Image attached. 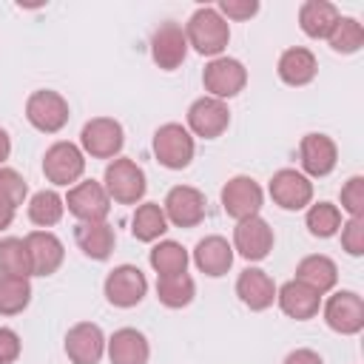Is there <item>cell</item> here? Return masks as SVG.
<instances>
[{"instance_id":"38","label":"cell","mask_w":364,"mask_h":364,"mask_svg":"<svg viewBox=\"0 0 364 364\" xmlns=\"http://www.w3.org/2000/svg\"><path fill=\"white\" fill-rule=\"evenodd\" d=\"M341 250L347 256H364V219L341 222Z\"/></svg>"},{"instance_id":"16","label":"cell","mask_w":364,"mask_h":364,"mask_svg":"<svg viewBox=\"0 0 364 364\" xmlns=\"http://www.w3.org/2000/svg\"><path fill=\"white\" fill-rule=\"evenodd\" d=\"M162 210H165L168 225L196 228L205 219V193L199 188H193V185H173L165 193Z\"/></svg>"},{"instance_id":"31","label":"cell","mask_w":364,"mask_h":364,"mask_svg":"<svg viewBox=\"0 0 364 364\" xmlns=\"http://www.w3.org/2000/svg\"><path fill=\"white\" fill-rule=\"evenodd\" d=\"M196 296V282L188 273H176V276H156V299L159 304L171 307V310H182L193 301Z\"/></svg>"},{"instance_id":"30","label":"cell","mask_w":364,"mask_h":364,"mask_svg":"<svg viewBox=\"0 0 364 364\" xmlns=\"http://www.w3.org/2000/svg\"><path fill=\"white\" fill-rule=\"evenodd\" d=\"M148 262H151V267H154L156 276H176V273H188L191 256H188V250H185L179 242H173V239H159V242L151 247Z\"/></svg>"},{"instance_id":"21","label":"cell","mask_w":364,"mask_h":364,"mask_svg":"<svg viewBox=\"0 0 364 364\" xmlns=\"http://www.w3.org/2000/svg\"><path fill=\"white\" fill-rule=\"evenodd\" d=\"M233 245L225 239V236H205V239H199L196 242V247H193V264H196V270L199 273H205V276H210V279H219V276H225L230 267H233Z\"/></svg>"},{"instance_id":"34","label":"cell","mask_w":364,"mask_h":364,"mask_svg":"<svg viewBox=\"0 0 364 364\" xmlns=\"http://www.w3.org/2000/svg\"><path fill=\"white\" fill-rule=\"evenodd\" d=\"M31 304V282L20 276H0V316H17Z\"/></svg>"},{"instance_id":"7","label":"cell","mask_w":364,"mask_h":364,"mask_svg":"<svg viewBox=\"0 0 364 364\" xmlns=\"http://www.w3.org/2000/svg\"><path fill=\"white\" fill-rule=\"evenodd\" d=\"M63 202L77 222H105L111 213V196L97 179H80L77 185L68 188Z\"/></svg>"},{"instance_id":"23","label":"cell","mask_w":364,"mask_h":364,"mask_svg":"<svg viewBox=\"0 0 364 364\" xmlns=\"http://www.w3.org/2000/svg\"><path fill=\"white\" fill-rule=\"evenodd\" d=\"M276 74H279V80H282L284 85L301 88V85H307V82L316 80V74H318V60H316V54H313L310 48H304V46H290V48L282 51V57H279V63H276Z\"/></svg>"},{"instance_id":"13","label":"cell","mask_w":364,"mask_h":364,"mask_svg":"<svg viewBox=\"0 0 364 364\" xmlns=\"http://www.w3.org/2000/svg\"><path fill=\"white\" fill-rule=\"evenodd\" d=\"M267 193L282 210H304L313 202V182L296 168H279L270 176Z\"/></svg>"},{"instance_id":"18","label":"cell","mask_w":364,"mask_h":364,"mask_svg":"<svg viewBox=\"0 0 364 364\" xmlns=\"http://www.w3.org/2000/svg\"><path fill=\"white\" fill-rule=\"evenodd\" d=\"M105 333L94 321H77L65 333V355L71 364H100L105 355Z\"/></svg>"},{"instance_id":"11","label":"cell","mask_w":364,"mask_h":364,"mask_svg":"<svg viewBox=\"0 0 364 364\" xmlns=\"http://www.w3.org/2000/svg\"><path fill=\"white\" fill-rule=\"evenodd\" d=\"M102 293L108 299V304L119 307V310H128V307H136L145 293H148V279L145 273L136 267V264H117L105 282H102Z\"/></svg>"},{"instance_id":"36","label":"cell","mask_w":364,"mask_h":364,"mask_svg":"<svg viewBox=\"0 0 364 364\" xmlns=\"http://www.w3.org/2000/svg\"><path fill=\"white\" fill-rule=\"evenodd\" d=\"M338 202H341V210L350 213V219H364V176H350L341 185Z\"/></svg>"},{"instance_id":"26","label":"cell","mask_w":364,"mask_h":364,"mask_svg":"<svg viewBox=\"0 0 364 364\" xmlns=\"http://www.w3.org/2000/svg\"><path fill=\"white\" fill-rule=\"evenodd\" d=\"M296 282H301V284H307L310 290H316L318 296H324V293H330V290L336 287V282H338V267H336V262H333L330 256H324V253H310V256H304V259L296 264Z\"/></svg>"},{"instance_id":"28","label":"cell","mask_w":364,"mask_h":364,"mask_svg":"<svg viewBox=\"0 0 364 364\" xmlns=\"http://www.w3.org/2000/svg\"><path fill=\"white\" fill-rule=\"evenodd\" d=\"M131 233L136 242L154 245L168 233V219L159 202H139L131 216Z\"/></svg>"},{"instance_id":"24","label":"cell","mask_w":364,"mask_h":364,"mask_svg":"<svg viewBox=\"0 0 364 364\" xmlns=\"http://www.w3.org/2000/svg\"><path fill=\"white\" fill-rule=\"evenodd\" d=\"M105 353H108L111 364H148L151 344H148L145 333H139L136 327H119L105 341Z\"/></svg>"},{"instance_id":"25","label":"cell","mask_w":364,"mask_h":364,"mask_svg":"<svg viewBox=\"0 0 364 364\" xmlns=\"http://www.w3.org/2000/svg\"><path fill=\"white\" fill-rule=\"evenodd\" d=\"M74 242L77 247L94 259V262H105L111 253H114V245H117V233L108 222H77L74 228Z\"/></svg>"},{"instance_id":"32","label":"cell","mask_w":364,"mask_h":364,"mask_svg":"<svg viewBox=\"0 0 364 364\" xmlns=\"http://www.w3.org/2000/svg\"><path fill=\"white\" fill-rule=\"evenodd\" d=\"M341 210L333 202H310L307 213H304V225L310 230V236L316 239H330L341 230Z\"/></svg>"},{"instance_id":"5","label":"cell","mask_w":364,"mask_h":364,"mask_svg":"<svg viewBox=\"0 0 364 364\" xmlns=\"http://www.w3.org/2000/svg\"><path fill=\"white\" fill-rule=\"evenodd\" d=\"M43 173L54 188H71L85 173V154L80 151V145H74L68 139H60V142L46 148Z\"/></svg>"},{"instance_id":"10","label":"cell","mask_w":364,"mask_h":364,"mask_svg":"<svg viewBox=\"0 0 364 364\" xmlns=\"http://www.w3.org/2000/svg\"><path fill=\"white\" fill-rule=\"evenodd\" d=\"M219 199H222V210H225L230 219L242 222V219L259 216V210H262V205H264V191H262V185H259L253 176L239 173V176H230V179L222 185Z\"/></svg>"},{"instance_id":"39","label":"cell","mask_w":364,"mask_h":364,"mask_svg":"<svg viewBox=\"0 0 364 364\" xmlns=\"http://www.w3.org/2000/svg\"><path fill=\"white\" fill-rule=\"evenodd\" d=\"M216 11H219L225 20L242 23V20H250V17L259 11V0H222V3L216 6Z\"/></svg>"},{"instance_id":"12","label":"cell","mask_w":364,"mask_h":364,"mask_svg":"<svg viewBox=\"0 0 364 364\" xmlns=\"http://www.w3.org/2000/svg\"><path fill=\"white\" fill-rule=\"evenodd\" d=\"M185 128L191 131V136H199V139H216L228 131L230 125V108L228 102L222 100H213V97H199L188 105V117H185Z\"/></svg>"},{"instance_id":"15","label":"cell","mask_w":364,"mask_h":364,"mask_svg":"<svg viewBox=\"0 0 364 364\" xmlns=\"http://www.w3.org/2000/svg\"><path fill=\"white\" fill-rule=\"evenodd\" d=\"M299 162H301V173L310 179H321V176H330L336 171V162H338V148L333 142V136L321 134V131H313V134H304L301 142H299Z\"/></svg>"},{"instance_id":"37","label":"cell","mask_w":364,"mask_h":364,"mask_svg":"<svg viewBox=\"0 0 364 364\" xmlns=\"http://www.w3.org/2000/svg\"><path fill=\"white\" fill-rule=\"evenodd\" d=\"M0 196H3L6 202H11L14 208L26 205L28 185H26V179H23L14 168H0Z\"/></svg>"},{"instance_id":"3","label":"cell","mask_w":364,"mask_h":364,"mask_svg":"<svg viewBox=\"0 0 364 364\" xmlns=\"http://www.w3.org/2000/svg\"><path fill=\"white\" fill-rule=\"evenodd\" d=\"M154 156L162 168L168 171H182L193 162V154H196V142L191 136V131L182 125V122H165L154 131Z\"/></svg>"},{"instance_id":"35","label":"cell","mask_w":364,"mask_h":364,"mask_svg":"<svg viewBox=\"0 0 364 364\" xmlns=\"http://www.w3.org/2000/svg\"><path fill=\"white\" fill-rule=\"evenodd\" d=\"M327 43L336 54H355L364 46V26L355 17H338L333 31L327 34Z\"/></svg>"},{"instance_id":"1","label":"cell","mask_w":364,"mask_h":364,"mask_svg":"<svg viewBox=\"0 0 364 364\" xmlns=\"http://www.w3.org/2000/svg\"><path fill=\"white\" fill-rule=\"evenodd\" d=\"M188 48L202 57H222L230 43V23L216 11V6H199L185 23Z\"/></svg>"},{"instance_id":"14","label":"cell","mask_w":364,"mask_h":364,"mask_svg":"<svg viewBox=\"0 0 364 364\" xmlns=\"http://www.w3.org/2000/svg\"><path fill=\"white\" fill-rule=\"evenodd\" d=\"M188 57V37L185 28L173 20H165L151 34V60L162 71H176Z\"/></svg>"},{"instance_id":"9","label":"cell","mask_w":364,"mask_h":364,"mask_svg":"<svg viewBox=\"0 0 364 364\" xmlns=\"http://www.w3.org/2000/svg\"><path fill=\"white\" fill-rule=\"evenodd\" d=\"M202 85H205L208 97L225 102V100L236 97L239 91H245V85H247V68L236 57H228V54L213 57L205 65V71H202Z\"/></svg>"},{"instance_id":"6","label":"cell","mask_w":364,"mask_h":364,"mask_svg":"<svg viewBox=\"0 0 364 364\" xmlns=\"http://www.w3.org/2000/svg\"><path fill=\"white\" fill-rule=\"evenodd\" d=\"M125 145V131L114 117H94L80 131V151L91 159H117Z\"/></svg>"},{"instance_id":"8","label":"cell","mask_w":364,"mask_h":364,"mask_svg":"<svg viewBox=\"0 0 364 364\" xmlns=\"http://www.w3.org/2000/svg\"><path fill=\"white\" fill-rule=\"evenodd\" d=\"M324 324L338 336H358L364 330V299L355 290H336L321 307Z\"/></svg>"},{"instance_id":"42","label":"cell","mask_w":364,"mask_h":364,"mask_svg":"<svg viewBox=\"0 0 364 364\" xmlns=\"http://www.w3.org/2000/svg\"><path fill=\"white\" fill-rule=\"evenodd\" d=\"M14 213H17V208L0 196V230L11 228V222H14Z\"/></svg>"},{"instance_id":"20","label":"cell","mask_w":364,"mask_h":364,"mask_svg":"<svg viewBox=\"0 0 364 364\" xmlns=\"http://www.w3.org/2000/svg\"><path fill=\"white\" fill-rule=\"evenodd\" d=\"M236 296L247 310L262 313L276 301V282L262 267H245L236 276Z\"/></svg>"},{"instance_id":"19","label":"cell","mask_w":364,"mask_h":364,"mask_svg":"<svg viewBox=\"0 0 364 364\" xmlns=\"http://www.w3.org/2000/svg\"><path fill=\"white\" fill-rule=\"evenodd\" d=\"M23 242L28 250L31 276H51L60 270V264L65 259V247H63L60 236H54L51 230H31V233H26Z\"/></svg>"},{"instance_id":"22","label":"cell","mask_w":364,"mask_h":364,"mask_svg":"<svg viewBox=\"0 0 364 364\" xmlns=\"http://www.w3.org/2000/svg\"><path fill=\"white\" fill-rule=\"evenodd\" d=\"M276 304L287 318L307 321V318H316V313L321 307V296L316 290H310L307 284L290 279L282 287H276Z\"/></svg>"},{"instance_id":"4","label":"cell","mask_w":364,"mask_h":364,"mask_svg":"<svg viewBox=\"0 0 364 364\" xmlns=\"http://www.w3.org/2000/svg\"><path fill=\"white\" fill-rule=\"evenodd\" d=\"M68 117H71V108L60 91L37 88L26 100V119L40 134H60L68 125Z\"/></svg>"},{"instance_id":"2","label":"cell","mask_w":364,"mask_h":364,"mask_svg":"<svg viewBox=\"0 0 364 364\" xmlns=\"http://www.w3.org/2000/svg\"><path fill=\"white\" fill-rule=\"evenodd\" d=\"M102 188L111 196V202H117V205H139L145 199L148 179H145V171L134 159L117 156L105 165Z\"/></svg>"},{"instance_id":"43","label":"cell","mask_w":364,"mask_h":364,"mask_svg":"<svg viewBox=\"0 0 364 364\" xmlns=\"http://www.w3.org/2000/svg\"><path fill=\"white\" fill-rule=\"evenodd\" d=\"M9 154H11V136H9L6 128H0V168H3V162L9 159Z\"/></svg>"},{"instance_id":"27","label":"cell","mask_w":364,"mask_h":364,"mask_svg":"<svg viewBox=\"0 0 364 364\" xmlns=\"http://www.w3.org/2000/svg\"><path fill=\"white\" fill-rule=\"evenodd\" d=\"M338 17H341V11L330 0H304L299 6V28L310 40H327V34L333 31Z\"/></svg>"},{"instance_id":"41","label":"cell","mask_w":364,"mask_h":364,"mask_svg":"<svg viewBox=\"0 0 364 364\" xmlns=\"http://www.w3.org/2000/svg\"><path fill=\"white\" fill-rule=\"evenodd\" d=\"M282 364H324V358L316 350H310V347H299V350L287 353Z\"/></svg>"},{"instance_id":"33","label":"cell","mask_w":364,"mask_h":364,"mask_svg":"<svg viewBox=\"0 0 364 364\" xmlns=\"http://www.w3.org/2000/svg\"><path fill=\"white\" fill-rule=\"evenodd\" d=\"M0 276L31 279V262H28V250L23 239L17 236L0 239Z\"/></svg>"},{"instance_id":"40","label":"cell","mask_w":364,"mask_h":364,"mask_svg":"<svg viewBox=\"0 0 364 364\" xmlns=\"http://www.w3.org/2000/svg\"><path fill=\"white\" fill-rule=\"evenodd\" d=\"M23 341L11 327H0V364H14L20 358Z\"/></svg>"},{"instance_id":"29","label":"cell","mask_w":364,"mask_h":364,"mask_svg":"<svg viewBox=\"0 0 364 364\" xmlns=\"http://www.w3.org/2000/svg\"><path fill=\"white\" fill-rule=\"evenodd\" d=\"M26 213H28V222H31V225H37L40 230H46V228H54V225L63 219L65 202H63V196H60L54 188H43V191H37V193L28 199Z\"/></svg>"},{"instance_id":"17","label":"cell","mask_w":364,"mask_h":364,"mask_svg":"<svg viewBox=\"0 0 364 364\" xmlns=\"http://www.w3.org/2000/svg\"><path fill=\"white\" fill-rule=\"evenodd\" d=\"M273 228L267 225V219L262 216H250V219H242L236 222L233 228V253H239L242 259L247 262H262L270 256L273 250Z\"/></svg>"}]
</instances>
